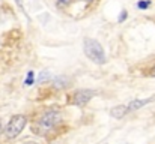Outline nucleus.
Wrapping results in <instances>:
<instances>
[{"label": "nucleus", "mask_w": 155, "mask_h": 144, "mask_svg": "<svg viewBox=\"0 0 155 144\" xmlns=\"http://www.w3.org/2000/svg\"><path fill=\"white\" fill-rule=\"evenodd\" d=\"M62 123V114L56 110L45 111L33 125V131L38 135H45L48 132L54 131L59 125Z\"/></svg>", "instance_id": "1"}, {"label": "nucleus", "mask_w": 155, "mask_h": 144, "mask_svg": "<svg viewBox=\"0 0 155 144\" xmlns=\"http://www.w3.org/2000/svg\"><path fill=\"white\" fill-rule=\"evenodd\" d=\"M83 50H84V54L87 56V59H91L94 63L104 65L107 62L105 53H104L103 47H101V44L98 41L91 39V38H86L84 42H83Z\"/></svg>", "instance_id": "2"}, {"label": "nucleus", "mask_w": 155, "mask_h": 144, "mask_svg": "<svg viewBox=\"0 0 155 144\" xmlns=\"http://www.w3.org/2000/svg\"><path fill=\"white\" fill-rule=\"evenodd\" d=\"M26 123H27L26 116H21V114L14 116V117L8 122V125H6V128H5V135H6V138H8V140L17 138V137L21 134V131L24 129Z\"/></svg>", "instance_id": "3"}, {"label": "nucleus", "mask_w": 155, "mask_h": 144, "mask_svg": "<svg viewBox=\"0 0 155 144\" xmlns=\"http://www.w3.org/2000/svg\"><path fill=\"white\" fill-rule=\"evenodd\" d=\"M94 96H95V92H94V90L81 89V90L74 92V95L71 98V102H72L74 105H77V107H86Z\"/></svg>", "instance_id": "4"}, {"label": "nucleus", "mask_w": 155, "mask_h": 144, "mask_svg": "<svg viewBox=\"0 0 155 144\" xmlns=\"http://www.w3.org/2000/svg\"><path fill=\"white\" fill-rule=\"evenodd\" d=\"M154 101H155V96H151V98H148V99H134V101H131L127 107H128V110H130V113H131V111L140 110L142 107H145V105H148V104H151V102H154Z\"/></svg>", "instance_id": "5"}, {"label": "nucleus", "mask_w": 155, "mask_h": 144, "mask_svg": "<svg viewBox=\"0 0 155 144\" xmlns=\"http://www.w3.org/2000/svg\"><path fill=\"white\" fill-rule=\"evenodd\" d=\"M128 113H130V110H128L127 105H117V107L111 108V111H110L111 117H114V119H122V117H125Z\"/></svg>", "instance_id": "6"}, {"label": "nucleus", "mask_w": 155, "mask_h": 144, "mask_svg": "<svg viewBox=\"0 0 155 144\" xmlns=\"http://www.w3.org/2000/svg\"><path fill=\"white\" fill-rule=\"evenodd\" d=\"M47 80H51V75H50V72H47V71L41 72V75L38 77V81H39V83H44V81H47Z\"/></svg>", "instance_id": "7"}, {"label": "nucleus", "mask_w": 155, "mask_h": 144, "mask_svg": "<svg viewBox=\"0 0 155 144\" xmlns=\"http://www.w3.org/2000/svg\"><path fill=\"white\" fill-rule=\"evenodd\" d=\"M65 81H66V78L59 77V78L54 81V84H56V87H65V86H66V84H65Z\"/></svg>", "instance_id": "8"}, {"label": "nucleus", "mask_w": 155, "mask_h": 144, "mask_svg": "<svg viewBox=\"0 0 155 144\" xmlns=\"http://www.w3.org/2000/svg\"><path fill=\"white\" fill-rule=\"evenodd\" d=\"M151 6V2L149 0H145V2H139L137 3V8L139 9H146V8H149Z\"/></svg>", "instance_id": "9"}, {"label": "nucleus", "mask_w": 155, "mask_h": 144, "mask_svg": "<svg viewBox=\"0 0 155 144\" xmlns=\"http://www.w3.org/2000/svg\"><path fill=\"white\" fill-rule=\"evenodd\" d=\"M32 83H33V72H32V71H29V74H27V78H26L24 84H26V86H32Z\"/></svg>", "instance_id": "10"}, {"label": "nucleus", "mask_w": 155, "mask_h": 144, "mask_svg": "<svg viewBox=\"0 0 155 144\" xmlns=\"http://www.w3.org/2000/svg\"><path fill=\"white\" fill-rule=\"evenodd\" d=\"M15 2H17V5H18V8L21 9V12H23V14H24V15H26V17L29 18V15H27V12H26V9H24V5H23V0H15Z\"/></svg>", "instance_id": "11"}, {"label": "nucleus", "mask_w": 155, "mask_h": 144, "mask_svg": "<svg viewBox=\"0 0 155 144\" xmlns=\"http://www.w3.org/2000/svg\"><path fill=\"white\" fill-rule=\"evenodd\" d=\"M124 20H127V11H122V14L119 15V23H122Z\"/></svg>", "instance_id": "12"}, {"label": "nucleus", "mask_w": 155, "mask_h": 144, "mask_svg": "<svg viewBox=\"0 0 155 144\" xmlns=\"http://www.w3.org/2000/svg\"><path fill=\"white\" fill-rule=\"evenodd\" d=\"M59 2V5L60 6H66V5H69L71 3V0H57Z\"/></svg>", "instance_id": "13"}, {"label": "nucleus", "mask_w": 155, "mask_h": 144, "mask_svg": "<svg viewBox=\"0 0 155 144\" xmlns=\"http://www.w3.org/2000/svg\"><path fill=\"white\" fill-rule=\"evenodd\" d=\"M149 75H151V77H155V65L149 69Z\"/></svg>", "instance_id": "14"}, {"label": "nucleus", "mask_w": 155, "mask_h": 144, "mask_svg": "<svg viewBox=\"0 0 155 144\" xmlns=\"http://www.w3.org/2000/svg\"><path fill=\"white\" fill-rule=\"evenodd\" d=\"M0 132H2V122H0Z\"/></svg>", "instance_id": "15"}, {"label": "nucleus", "mask_w": 155, "mask_h": 144, "mask_svg": "<svg viewBox=\"0 0 155 144\" xmlns=\"http://www.w3.org/2000/svg\"><path fill=\"white\" fill-rule=\"evenodd\" d=\"M83 2H92V0H83Z\"/></svg>", "instance_id": "16"}]
</instances>
